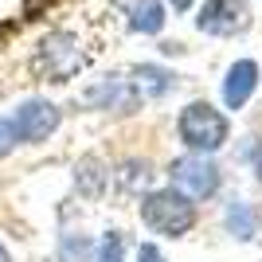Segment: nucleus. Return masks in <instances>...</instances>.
<instances>
[{"instance_id": "nucleus-2", "label": "nucleus", "mask_w": 262, "mask_h": 262, "mask_svg": "<svg viewBox=\"0 0 262 262\" xmlns=\"http://www.w3.org/2000/svg\"><path fill=\"white\" fill-rule=\"evenodd\" d=\"M141 223L153 235H164V239H180L196 227V204L180 192V188H153L141 196Z\"/></svg>"}, {"instance_id": "nucleus-10", "label": "nucleus", "mask_w": 262, "mask_h": 262, "mask_svg": "<svg viewBox=\"0 0 262 262\" xmlns=\"http://www.w3.org/2000/svg\"><path fill=\"white\" fill-rule=\"evenodd\" d=\"M223 227H227L231 239L251 243L254 235H258V211H254L247 200H231L227 211H223Z\"/></svg>"}, {"instance_id": "nucleus-14", "label": "nucleus", "mask_w": 262, "mask_h": 262, "mask_svg": "<svg viewBox=\"0 0 262 262\" xmlns=\"http://www.w3.org/2000/svg\"><path fill=\"white\" fill-rule=\"evenodd\" d=\"M94 262H125V239H121V231H106L102 235Z\"/></svg>"}, {"instance_id": "nucleus-5", "label": "nucleus", "mask_w": 262, "mask_h": 262, "mask_svg": "<svg viewBox=\"0 0 262 262\" xmlns=\"http://www.w3.org/2000/svg\"><path fill=\"white\" fill-rule=\"evenodd\" d=\"M59 125H63V110L47 98H28L12 110V129L20 145H43Z\"/></svg>"}, {"instance_id": "nucleus-17", "label": "nucleus", "mask_w": 262, "mask_h": 262, "mask_svg": "<svg viewBox=\"0 0 262 262\" xmlns=\"http://www.w3.org/2000/svg\"><path fill=\"white\" fill-rule=\"evenodd\" d=\"M251 168H254V176H258V184H262V141L251 149Z\"/></svg>"}, {"instance_id": "nucleus-3", "label": "nucleus", "mask_w": 262, "mask_h": 262, "mask_svg": "<svg viewBox=\"0 0 262 262\" xmlns=\"http://www.w3.org/2000/svg\"><path fill=\"white\" fill-rule=\"evenodd\" d=\"M176 133H180V145L188 153H219L231 137V125L223 118V110H215L211 102H188L176 118Z\"/></svg>"}, {"instance_id": "nucleus-1", "label": "nucleus", "mask_w": 262, "mask_h": 262, "mask_svg": "<svg viewBox=\"0 0 262 262\" xmlns=\"http://www.w3.org/2000/svg\"><path fill=\"white\" fill-rule=\"evenodd\" d=\"M94 39L86 35V28H75V24H67V28H55L39 39L32 55V71L43 82H71L78 71H86L94 63Z\"/></svg>"}, {"instance_id": "nucleus-19", "label": "nucleus", "mask_w": 262, "mask_h": 262, "mask_svg": "<svg viewBox=\"0 0 262 262\" xmlns=\"http://www.w3.org/2000/svg\"><path fill=\"white\" fill-rule=\"evenodd\" d=\"M0 262H12V254H8V247L0 243Z\"/></svg>"}, {"instance_id": "nucleus-6", "label": "nucleus", "mask_w": 262, "mask_h": 262, "mask_svg": "<svg viewBox=\"0 0 262 262\" xmlns=\"http://www.w3.org/2000/svg\"><path fill=\"white\" fill-rule=\"evenodd\" d=\"M78 102L90 110H118V114H129V110H137V102H141V94H137V86H133V78L125 75H106V78H94L82 94H78Z\"/></svg>"}, {"instance_id": "nucleus-9", "label": "nucleus", "mask_w": 262, "mask_h": 262, "mask_svg": "<svg viewBox=\"0 0 262 262\" xmlns=\"http://www.w3.org/2000/svg\"><path fill=\"white\" fill-rule=\"evenodd\" d=\"M176 82H180V78H176L172 71L157 67V63L133 67V86H137V94H141L145 102H161L164 94H172V90H176Z\"/></svg>"}, {"instance_id": "nucleus-4", "label": "nucleus", "mask_w": 262, "mask_h": 262, "mask_svg": "<svg viewBox=\"0 0 262 262\" xmlns=\"http://www.w3.org/2000/svg\"><path fill=\"white\" fill-rule=\"evenodd\" d=\"M172 176V188H180L188 200H211L223 188V172H219V164L204 153H188L180 161H172L168 168Z\"/></svg>"}, {"instance_id": "nucleus-7", "label": "nucleus", "mask_w": 262, "mask_h": 262, "mask_svg": "<svg viewBox=\"0 0 262 262\" xmlns=\"http://www.w3.org/2000/svg\"><path fill=\"white\" fill-rule=\"evenodd\" d=\"M251 24V8L247 0H208L196 16V28L204 35H239L243 28Z\"/></svg>"}, {"instance_id": "nucleus-16", "label": "nucleus", "mask_w": 262, "mask_h": 262, "mask_svg": "<svg viewBox=\"0 0 262 262\" xmlns=\"http://www.w3.org/2000/svg\"><path fill=\"white\" fill-rule=\"evenodd\" d=\"M137 262H168V258L161 254L157 243H141V247H137Z\"/></svg>"}, {"instance_id": "nucleus-18", "label": "nucleus", "mask_w": 262, "mask_h": 262, "mask_svg": "<svg viewBox=\"0 0 262 262\" xmlns=\"http://www.w3.org/2000/svg\"><path fill=\"white\" fill-rule=\"evenodd\" d=\"M168 4H172L176 12H188V8H192V4H196V0H168Z\"/></svg>"}, {"instance_id": "nucleus-13", "label": "nucleus", "mask_w": 262, "mask_h": 262, "mask_svg": "<svg viewBox=\"0 0 262 262\" xmlns=\"http://www.w3.org/2000/svg\"><path fill=\"white\" fill-rule=\"evenodd\" d=\"M90 254H98V243L90 235H78V231L59 235V262H86Z\"/></svg>"}, {"instance_id": "nucleus-12", "label": "nucleus", "mask_w": 262, "mask_h": 262, "mask_svg": "<svg viewBox=\"0 0 262 262\" xmlns=\"http://www.w3.org/2000/svg\"><path fill=\"white\" fill-rule=\"evenodd\" d=\"M129 28L133 32H141V35H157L164 28V8H161V0H137L129 8Z\"/></svg>"}, {"instance_id": "nucleus-11", "label": "nucleus", "mask_w": 262, "mask_h": 262, "mask_svg": "<svg viewBox=\"0 0 262 262\" xmlns=\"http://www.w3.org/2000/svg\"><path fill=\"white\" fill-rule=\"evenodd\" d=\"M106 184H110L106 164H102L98 157H82V161H78V168H75V188H78L86 200H94V196H102V192H106Z\"/></svg>"}, {"instance_id": "nucleus-15", "label": "nucleus", "mask_w": 262, "mask_h": 262, "mask_svg": "<svg viewBox=\"0 0 262 262\" xmlns=\"http://www.w3.org/2000/svg\"><path fill=\"white\" fill-rule=\"evenodd\" d=\"M16 145H20V137H16V129H12V118H0V161H4Z\"/></svg>"}, {"instance_id": "nucleus-8", "label": "nucleus", "mask_w": 262, "mask_h": 262, "mask_svg": "<svg viewBox=\"0 0 262 262\" xmlns=\"http://www.w3.org/2000/svg\"><path fill=\"white\" fill-rule=\"evenodd\" d=\"M254 90H258V63H254V59L231 63L227 78H223V102H227V110H243L251 102Z\"/></svg>"}]
</instances>
